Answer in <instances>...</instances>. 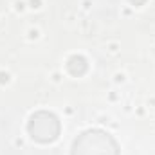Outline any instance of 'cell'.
<instances>
[{
	"label": "cell",
	"instance_id": "cell-1",
	"mask_svg": "<svg viewBox=\"0 0 155 155\" xmlns=\"http://www.w3.org/2000/svg\"><path fill=\"white\" fill-rule=\"evenodd\" d=\"M72 155H117V144L108 134L88 130L74 141Z\"/></svg>",
	"mask_w": 155,
	"mask_h": 155
},
{
	"label": "cell",
	"instance_id": "cell-2",
	"mask_svg": "<svg viewBox=\"0 0 155 155\" xmlns=\"http://www.w3.org/2000/svg\"><path fill=\"white\" fill-rule=\"evenodd\" d=\"M29 134L40 143H51L60 134V123L49 112H36L29 121Z\"/></svg>",
	"mask_w": 155,
	"mask_h": 155
}]
</instances>
